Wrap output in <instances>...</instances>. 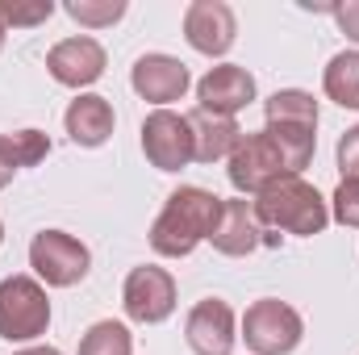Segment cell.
Listing matches in <instances>:
<instances>
[{
  "mask_svg": "<svg viewBox=\"0 0 359 355\" xmlns=\"http://www.w3.org/2000/svg\"><path fill=\"white\" fill-rule=\"evenodd\" d=\"M142 151L147 159L159 168V172H180L196 159L192 151V126L184 113L172 109H155L147 121H142Z\"/></svg>",
  "mask_w": 359,
  "mask_h": 355,
  "instance_id": "obj_8",
  "label": "cell"
},
{
  "mask_svg": "<svg viewBox=\"0 0 359 355\" xmlns=\"http://www.w3.org/2000/svg\"><path fill=\"white\" fill-rule=\"evenodd\" d=\"M196 100L205 113H217V117H234L238 109H247L255 100V76L247 67H234V63H222V67H209L196 84Z\"/></svg>",
  "mask_w": 359,
  "mask_h": 355,
  "instance_id": "obj_13",
  "label": "cell"
},
{
  "mask_svg": "<svg viewBox=\"0 0 359 355\" xmlns=\"http://www.w3.org/2000/svg\"><path fill=\"white\" fill-rule=\"evenodd\" d=\"M330 13H334L339 29H343L347 38H355V42H359V0H347V4H334Z\"/></svg>",
  "mask_w": 359,
  "mask_h": 355,
  "instance_id": "obj_25",
  "label": "cell"
},
{
  "mask_svg": "<svg viewBox=\"0 0 359 355\" xmlns=\"http://www.w3.org/2000/svg\"><path fill=\"white\" fill-rule=\"evenodd\" d=\"M234 34H238V21L230 13V4L222 0H192L184 8V38L192 51L201 55H226L234 46Z\"/></svg>",
  "mask_w": 359,
  "mask_h": 355,
  "instance_id": "obj_11",
  "label": "cell"
},
{
  "mask_svg": "<svg viewBox=\"0 0 359 355\" xmlns=\"http://www.w3.org/2000/svg\"><path fill=\"white\" fill-rule=\"evenodd\" d=\"M13 172H17V163H13V155H8V147H4V134H0V188L13 180Z\"/></svg>",
  "mask_w": 359,
  "mask_h": 355,
  "instance_id": "obj_26",
  "label": "cell"
},
{
  "mask_svg": "<svg viewBox=\"0 0 359 355\" xmlns=\"http://www.w3.org/2000/svg\"><path fill=\"white\" fill-rule=\"evenodd\" d=\"M113 105L104 100V96H76L72 105H67V117H63V126H67V134H72V142L76 147H100V142H109V134H113Z\"/></svg>",
  "mask_w": 359,
  "mask_h": 355,
  "instance_id": "obj_17",
  "label": "cell"
},
{
  "mask_svg": "<svg viewBox=\"0 0 359 355\" xmlns=\"http://www.w3.org/2000/svg\"><path fill=\"white\" fill-rule=\"evenodd\" d=\"M184 339L196 355H230L234 347V309L222 297H205L192 305L188 322H184Z\"/></svg>",
  "mask_w": 359,
  "mask_h": 355,
  "instance_id": "obj_12",
  "label": "cell"
},
{
  "mask_svg": "<svg viewBox=\"0 0 359 355\" xmlns=\"http://www.w3.org/2000/svg\"><path fill=\"white\" fill-rule=\"evenodd\" d=\"M0 243H4V226H0Z\"/></svg>",
  "mask_w": 359,
  "mask_h": 355,
  "instance_id": "obj_29",
  "label": "cell"
},
{
  "mask_svg": "<svg viewBox=\"0 0 359 355\" xmlns=\"http://www.w3.org/2000/svg\"><path fill=\"white\" fill-rule=\"evenodd\" d=\"M130 351H134V339L121 322H96L80 339V355H130Z\"/></svg>",
  "mask_w": 359,
  "mask_h": 355,
  "instance_id": "obj_19",
  "label": "cell"
},
{
  "mask_svg": "<svg viewBox=\"0 0 359 355\" xmlns=\"http://www.w3.org/2000/svg\"><path fill=\"white\" fill-rule=\"evenodd\" d=\"M284 176H288L284 155L276 151V142L264 130L259 134H243L238 147L230 151V184L238 192H247V196H259L268 184H276V180H284Z\"/></svg>",
  "mask_w": 359,
  "mask_h": 355,
  "instance_id": "obj_7",
  "label": "cell"
},
{
  "mask_svg": "<svg viewBox=\"0 0 359 355\" xmlns=\"http://www.w3.org/2000/svg\"><path fill=\"white\" fill-rule=\"evenodd\" d=\"M46 67H50V76L59 80V84H67V88H84L92 80H100L104 76V46L96 42V38H63L59 46H50V55H46Z\"/></svg>",
  "mask_w": 359,
  "mask_h": 355,
  "instance_id": "obj_14",
  "label": "cell"
},
{
  "mask_svg": "<svg viewBox=\"0 0 359 355\" xmlns=\"http://www.w3.org/2000/svg\"><path fill=\"white\" fill-rule=\"evenodd\" d=\"M121 301H126V314H130L134 322L155 326V322H163V318L176 309V280L155 264L134 267V272L126 276Z\"/></svg>",
  "mask_w": 359,
  "mask_h": 355,
  "instance_id": "obj_9",
  "label": "cell"
},
{
  "mask_svg": "<svg viewBox=\"0 0 359 355\" xmlns=\"http://www.w3.org/2000/svg\"><path fill=\"white\" fill-rule=\"evenodd\" d=\"M4 147H8V155H13L17 168H34V163H42V159L50 155V138H46L42 130H17V134H4Z\"/></svg>",
  "mask_w": 359,
  "mask_h": 355,
  "instance_id": "obj_20",
  "label": "cell"
},
{
  "mask_svg": "<svg viewBox=\"0 0 359 355\" xmlns=\"http://www.w3.org/2000/svg\"><path fill=\"white\" fill-rule=\"evenodd\" d=\"M305 326H301V314L276 297L255 301L247 314H243V339L255 355H288L301 343Z\"/></svg>",
  "mask_w": 359,
  "mask_h": 355,
  "instance_id": "obj_5",
  "label": "cell"
},
{
  "mask_svg": "<svg viewBox=\"0 0 359 355\" xmlns=\"http://www.w3.org/2000/svg\"><path fill=\"white\" fill-rule=\"evenodd\" d=\"M4 34H8V25H4V17H0V51H4Z\"/></svg>",
  "mask_w": 359,
  "mask_h": 355,
  "instance_id": "obj_28",
  "label": "cell"
},
{
  "mask_svg": "<svg viewBox=\"0 0 359 355\" xmlns=\"http://www.w3.org/2000/svg\"><path fill=\"white\" fill-rule=\"evenodd\" d=\"M67 17L88 25V29H100V25H113L126 17V0H72Z\"/></svg>",
  "mask_w": 359,
  "mask_h": 355,
  "instance_id": "obj_21",
  "label": "cell"
},
{
  "mask_svg": "<svg viewBox=\"0 0 359 355\" xmlns=\"http://www.w3.org/2000/svg\"><path fill=\"white\" fill-rule=\"evenodd\" d=\"M17 355H63V351H55V347H25V351H17Z\"/></svg>",
  "mask_w": 359,
  "mask_h": 355,
  "instance_id": "obj_27",
  "label": "cell"
},
{
  "mask_svg": "<svg viewBox=\"0 0 359 355\" xmlns=\"http://www.w3.org/2000/svg\"><path fill=\"white\" fill-rule=\"evenodd\" d=\"M88 247L80 243V239H72V234H63V230H42V234H34V243H29V267L50 284V288H72V284H80L84 276H88Z\"/></svg>",
  "mask_w": 359,
  "mask_h": 355,
  "instance_id": "obj_6",
  "label": "cell"
},
{
  "mask_svg": "<svg viewBox=\"0 0 359 355\" xmlns=\"http://www.w3.org/2000/svg\"><path fill=\"white\" fill-rule=\"evenodd\" d=\"M255 217L264 230H280V234H322L330 222V209L322 201V192L301 176H284L268 184L255 201Z\"/></svg>",
  "mask_w": 359,
  "mask_h": 355,
  "instance_id": "obj_2",
  "label": "cell"
},
{
  "mask_svg": "<svg viewBox=\"0 0 359 355\" xmlns=\"http://www.w3.org/2000/svg\"><path fill=\"white\" fill-rule=\"evenodd\" d=\"M50 326V301L46 288L29 276H8L0 280V339L8 343H29L46 335Z\"/></svg>",
  "mask_w": 359,
  "mask_h": 355,
  "instance_id": "obj_4",
  "label": "cell"
},
{
  "mask_svg": "<svg viewBox=\"0 0 359 355\" xmlns=\"http://www.w3.org/2000/svg\"><path fill=\"white\" fill-rule=\"evenodd\" d=\"M217 222H222V196L209 192V188L184 184L168 196L163 213L155 217L151 247H155V255H168V260L192 255L205 239H213Z\"/></svg>",
  "mask_w": 359,
  "mask_h": 355,
  "instance_id": "obj_1",
  "label": "cell"
},
{
  "mask_svg": "<svg viewBox=\"0 0 359 355\" xmlns=\"http://www.w3.org/2000/svg\"><path fill=\"white\" fill-rule=\"evenodd\" d=\"M222 255H251V251H259V247H280V234H271L259 226V217H255V205L247 201V196H238V201H222V222H217V230H213V239H209Z\"/></svg>",
  "mask_w": 359,
  "mask_h": 355,
  "instance_id": "obj_10",
  "label": "cell"
},
{
  "mask_svg": "<svg viewBox=\"0 0 359 355\" xmlns=\"http://www.w3.org/2000/svg\"><path fill=\"white\" fill-rule=\"evenodd\" d=\"M326 96L343 109H359V51H343L326 67Z\"/></svg>",
  "mask_w": 359,
  "mask_h": 355,
  "instance_id": "obj_18",
  "label": "cell"
},
{
  "mask_svg": "<svg viewBox=\"0 0 359 355\" xmlns=\"http://www.w3.org/2000/svg\"><path fill=\"white\" fill-rule=\"evenodd\" d=\"M50 13H55V4H50V0H38V4H17V0H4V4H0L4 25H42Z\"/></svg>",
  "mask_w": 359,
  "mask_h": 355,
  "instance_id": "obj_22",
  "label": "cell"
},
{
  "mask_svg": "<svg viewBox=\"0 0 359 355\" xmlns=\"http://www.w3.org/2000/svg\"><path fill=\"white\" fill-rule=\"evenodd\" d=\"M334 222H343V226H359V180H343L339 188H334Z\"/></svg>",
  "mask_w": 359,
  "mask_h": 355,
  "instance_id": "obj_23",
  "label": "cell"
},
{
  "mask_svg": "<svg viewBox=\"0 0 359 355\" xmlns=\"http://www.w3.org/2000/svg\"><path fill=\"white\" fill-rule=\"evenodd\" d=\"M339 168H343V180H359V126L339 138Z\"/></svg>",
  "mask_w": 359,
  "mask_h": 355,
  "instance_id": "obj_24",
  "label": "cell"
},
{
  "mask_svg": "<svg viewBox=\"0 0 359 355\" xmlns=\"http://www.w3.org/2000/svg\"><path fill=\"white\" fill-rule=\"evenodd\" d=\"M318 100L301 88H284L268 96V134L276 151L284 155L288 176H301L313 159V142H318Z\"/></svg>",
  "mask_w": 359,
  "mask_h": 355,
  "instance_id": "obj_3",
  "label": "cell"
},
{
  "mask_svg": "<svg viewBox=\"0 0 359 355\" xmlns=\"http://www.w3.org/2000/svg\"><path fill=\"white\" fill-rule=\"evenodd\" d=\"M130 84L142 100L168 105V100H180L188 92V67L172 55H142L130 72Z\"/></svg>",
  "mask_w": 359,
  "mask_h": 355,
  "instance_id": "obj_15",
  "label": "cell"
},
{
  "mask_svg": "<svg viewBox=\"0 0 359 355\" xmlns=\"http://www.w3.org/2000/svg\"><path fill=\"white\" fill-rule=\"evenodd\" d=\"M188 126H192V151H196V163H217V159H230V151L238 147L243 130L234 117H217V113H205V109H192L188 113Z\"/></svg>",
  "mask_w": 359,
  "mask_h": 355,
  "instance_id": "obj_16",
  "label": "cell"
}]
</instances>
